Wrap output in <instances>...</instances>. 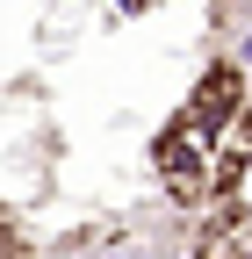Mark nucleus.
<instances>
[{
	"mask_svg": "<svg viewBox=\"0 0 252 259\" xmlns=\"http://www.w3.org/2000/svg\"><path fill=\"white\" fill-rule=\"evenodd\" d=\"M252 72L238 58H216L209 72L195 79V94L180 101V115L159 122L151 137V173L166 180V194L180 209H209L216 202V166H224V130L252 108Z\"/></svg>",
	"mask_w": 252,
	"mask_h": 259,
	"instance_id": "obj_1",
	"label": "nucleus"
},
{
	"mask_svg": "<svg viewBox=\"0 0 252 259\" xmlns=\"http://www.w3.org/2000/svg\"><path fill=\"white\" fill-rule=\"evenodd\" d=\"M195 259H252V202H209L202 231H195Z\"/></svg>",
	"mask_w": 252,
	"mask_h": 259,
	"instance_id": "obj_2",
	"label": "nucleus"
},
{
	"mask_svg": "<svg viewBox=\"0 0 252 259\" xmlns=\"http://www.w3.org/2000/svg\"><path fill=\"white\" fill-rule=\"evenodd\" d=\"M0 259H36V245H29V231H22L15 216H8V252H0Z\"/></svg>",
	"mask_w": 252,
	"mask_h": 259,
	"instance_id": "obj_3",
	"label": "nucleus"
},
{
	"mask_svg": "<svg viewBox=\"0 0 252 259\" xmlns=\"http://www.w3.org/2000/svg\"><path fill=\"white\" fill-rule=\"evenodd\" d=\"M115 8H122V15H144V8H151V0H115Z\"/></svg>",
	"mask_w": 252,
	"mask_h": 259,
	"instance_id": "obj_4",
	"label": "nucleus"
},
{
	"mask_svg": "<svg viewBox=\"0 0 252 259\" xmlns=\"http://www.w3.org/2000/svg\"><path fill=\"white\" fill-rule=\"evenodd\" d=\"M94 259H137V252H122V245H115V252H94Z\"/></svg>",
	"mask_w": 252,
	"mask_h": 259,
	"instance_id": "obj_5",
	"label": "nucleus"
}]
</instances>
